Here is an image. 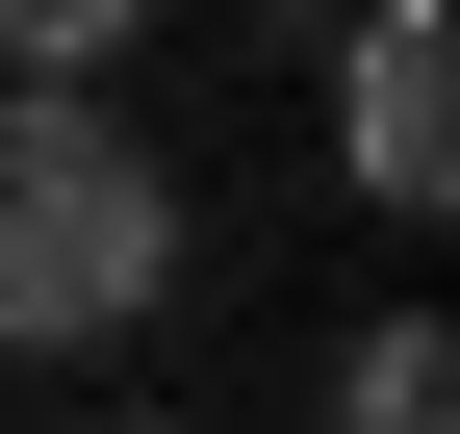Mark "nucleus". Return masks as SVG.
<instances>
[{"label": "nucleus", "instance_id": "obj_3", "mask_svg": "<svg viewBox=\"0 0 460 434\" xmlns=\"http://www.w3.org/2000/svg\"><path fill=\"white\" fill-rule=\"evenodd\" d=\"M332 434H460V333L435 307H384V333L332 358Z\"/></svg>", "mask_w": 460, "mask_h": 434}, {"label": "nucleus", "instance_id": "obj_2", "mask_svg": "<svg viewBox=\"0 0 460 434\" xmlns=\"http://www.w3.org/2000/svg\"><path fill=\"white\" fill-rule=\"evenodd\" d=\"M435 0H332V153H358V204L384 230H435V179H460V77H435Z\"/></svg>", "mask_w": 460, "mask_h": 434}, {"label": "nucleus", "instance_id": "obj_5", "mask_svg": "<svg viewBox=\"0 0 460 434\" xmlns=\"http://www.w3.org/2000/svg\"><path fill=\"white\" fill-rule=\"evenodd\" d=\"M128 434H180V409H128Z\"/></svg>", "mask_w": 460, "mask_h": 434}, {"label": "nucleus", "instance_id": "obj_1", "mask_svg": "<svg viewBox=\"0 0 460 434\" xmlns=\"http://www.w3.org/2000/svg\"><path fill=\"white\" fill-rule=\"evenodd\" d=\"M180 307V179L102 128V77H0V358H128Z\"/></svg>", "mask_w": 460, "mask_h": 434}, {"label": "nucleus", "instance_id": "obj_6", "mask_svg": "<svg viewBox=\"0 0 460 434\" xmlns=\"http://www.w3.org/2000/svg\"><path fill=\"white\" fill-rule=\"evenodd\" d=\"M281 26H307V0H281Z\"/></svg>", "mask_w": 460, "mask_h": 434}, {"label": "nucleus", "instance_id": "obj_4", "mask_svg": "<svg viewBox=\"0 0 460 434\" xmlns=\"http://www.w3.org/2000/svg\"><path fill=\"white\" fill-rule=\"evenodd\" d=\"M128 26H154V0H0V77H102Z\"/></svg>", "mask_w": 460, "mask_h": 434}]
</instances>
